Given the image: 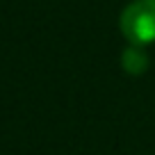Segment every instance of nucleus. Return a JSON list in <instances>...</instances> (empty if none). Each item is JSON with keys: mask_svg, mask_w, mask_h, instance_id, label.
Listing matches in <instances>:
<instances>
[{"mask_svg": "<svg viewBox=\"0 0 155 155\" xmlns=\"http://www.w3.org/2000/svg\"><path fill=\"white\" fill-rule=\"evenodd\" d=\"M123 37L132 46H146L155 41V0H132L119 18Z\"/></svg>", "mask_w": 155, "mask_h": 155, "instance_id": "obj_1", "label": "nucleus"}, {"mask_svg": "<svg viewBox=\"0 0 155 155\" xmlns=\"http://www.w3.org/2000/svg\"><path fill=\"white\" fill-rule=\"evenodd\" d=\"M121 66L130 75H139V73H144L148 68V57H146V53L139 50V46H130L121 55Z\"/></svg>", "mask_w": 155, "mask_h": 155, "instance_id": "obj_2", "label": "nucleus"}]
</instances>
